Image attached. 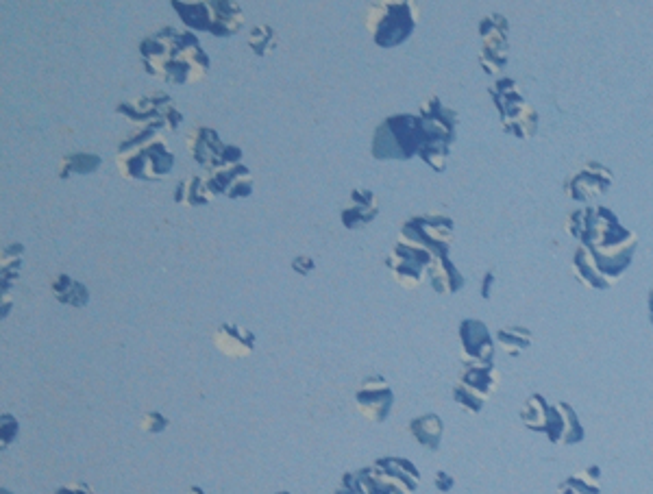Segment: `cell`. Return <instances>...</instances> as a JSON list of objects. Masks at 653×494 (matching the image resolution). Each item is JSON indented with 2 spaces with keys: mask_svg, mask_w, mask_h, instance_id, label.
I'll use <instances>...</instances> for the list:
<instances>
[{
  "mask_svg": "<svg viewBox=\"0 0 653 494\" xmlns=\"http://www.w3.org/2000/svg\"><path fill=\"white\" fill-rule=\"evenodd\" d=\"M431 262H434V255L429 251L421 249V246L416 244L399 240L392 246V251L386 259V266L399 286L416 290L423 283Z\"/></svg>",
  "mask_w": 653,
  "mask_h": 494,
  "instance_id": "7c38bea8",
  "label": "cell"
},
{
  "mask_svg": "<svg viewBox=\"0 0 653 494\" xmlns=\"http://www.w3.org/2000/svg\"><path fill=\"white\" fill-rule=\"evenodd\" d=\"M116 114L125 116L127 120L135 122V125L149 127V125H162L166 131H179L183 114L175 101L164 92L155 94H144L133 98V101H125L116 107Z\"/></svg>",
  "mask_w": 653,
  "mask_h": 494,
  "instance_id": "ba28073f",
  "label": "cell"
},
{
  "mask_svg": "<svg viewBox=\"0 0 653 494\" xmlns=\"http://www.w3.org/2000/svg\"><path fill=\"white\" fill-rule=\"evenodd\" d=\"M418 116L425 127V144L418 157L434 172H445L451 146L458 138V114L451 107L442 105L438 96H429L427 101H423Z\"/></svg>",
  "mask_w": 653,
  "mask_h": 494,
  "instance_id": "5b68a950",
  "label": "cell"
},
{
  "mask_svg": "<svg viewBox=\"0 0 653 494\" xmlns=\"http://www.w3.org/2000/svg\"><path fill=\"white\" fill-rule=\"evenodd\" d=\"M18 431H20V423L14 414H3L0 416V447L7 449L9 444H14L18 438Z\"/></svg>",
  "mask_w": 653,
  "mask_h": 494,
  "instance_id": "e575fe53",
  "label": "cell"
},
{
  "mask_svg": "<svg viewBox=\"0 0 653 494\" xmlns=\"http://www.w3.org/2000/svg\"><path fill=\"white\" fill-rule=\"evenodd\" d=\"M614 183L612 172L599 164V162H586L582 170H577L564 183V194L569 196L571 201H593L597 196H603Z\"/></svg>",
  "mask_w": 653,
  "mask_h": 494,
  "instance_id": "2e32d148",
  "label": "cell"
},
{
  "mask_svg": "<svg viewBox=\"0 0 653 494\" xmlns=\"http://www.w3.org/2000/svg\"><path fill=\"white\" fill-rule=\"evenodd\" d=\"M214 344L227 357H246L255 351V333L242 325L225 323L214 333Z\"/></svg>",
  "mask_w": 653,
  "mask_h": 494,
  "instance_id": "ffe728a7",
  "label": "cell"
},
{
  "mask_svg": "<svg viewBox=\"0 0 653 494\" xmlns=\"http://www.w3.org/2000/svg\"><path fill=\"white\" fill-rule=\"evenodd\" d=\"M244 27V11L236 0H214V37H231Z\"/></svg>",
  "mask_w": 653,
  "mask_h": 494,
  "instance_id": "603a6c76",
  "label": "cell"
},
{
  "mask_svg": "<svg viewBox=\"0 0 653 494\" xmlns=\"http://www.w3.org/2000/svg\"><path fill=\"white\" fill-rule=\"evenodd\" d=\"M499 381L501 375L495 364H464L458 384L453 386V399L466 412L479 414L484 410V403L492 397V392L499 388Z\"/></svg>",
  "mask_w": 653,
  "mask_h": 494,
  "instance_id": "30bf717a",
  "label": "cell"
},
{
  "mask_svg": "<svg viewBox=\"0 0 653 494\" xmlns=\"http://www.w3.org/2000/svg\"><path fill=\"white\" fill-rule=\"evenodd\" d=\"M549 412H551V405L545 401V397H542V394H532L523 405L521 421L527 429L545 434L549 423Z\"/></svg>",
  "mask_w": 653,
  "mask_h": 494,
  "instance_id": "f546056e",
  "label": "cell"
},
{
  "mask_svg": "<svg viewBox=\"0 0 653 494\" xmlns=\"http://www.w3.org/2000/svg\"><path fill=\"white\" fill-rule=\"evenodd\" d=\"M181 22L194 31H212L214 24V0H172Z\"/></svg>",
  "mask_w": 653,
  "mask_h": 494,
  "instance_id": "44dd1931",
  "label": "cell"
},
{
  "mask_svg": "<svg viewBox=\"0 0 653 494\" xmlns=\"http://www.w3.org/2000/svg\"><path fill=\"white\" fill-rule=\"evenodd\" d=\"M357 410L371 423H384L392 412L394 392L386 377L371 375L362 381V386L355 392Z\"/></svg>",
  "mask_w": 653,
  "mask_h": 494,
  "instance_id": "9a60e30c",
  "label": "cell"
},
{
  "mask_svg": "<svg viewBox=\"0 0 653 494\" xmlns=\"http://www.w3.org/2000/svg\"><path fill=\"white\" fill-rule=\"evenodd\" d=\"M214 199V194L209 192L205 177L192 175L188 179L179 181L177 190H175V203L186 205V207H203L209 205Z\"/></svg>",
  "mask_w": 653,
  "mask_h": 494,
  "instance_id": "484cf974",
  "label": "cell"
},
{
  "mask_svg": "<svg viewBox=\"0 0 653 494\" xmlns=\"http://www.w3.org/2000/svg\"><path fill=\"white\" fill-rule=\"evenodd\" d=\"M22 259H24V246L22 244L5 246L3 264H0V268H3V273H0V277H3V296H7V292H11L16 279L20 277Z\"/></svg>",
  "mask_w": 653,
  "mask_h": 494,
  "instance_id": "4dcf8cb0",
  "label": "cell"
},
{
  "mask_svg": "<svg viewBox=\"0 0 653 494\" xmlns=\"http://www.w3.org/2000/svg\"><path fill=\"white\" fill-rule=\"evenodd\" d=\"M103 159L96 153H70L59 164V179H70L75 175H92L98 168H101Z\"/></svg>",
  "mask_w": 653,
  "mask_h": 494,
  "instance_id": "f1b7e54d",
  "label": "cell"
},
{
  "mask_svg": "<svg viewBox=\"0 0 653 494\" xmlns=\"http://www.w3.org/2000/svg\"><path fill=\"white\" fill-rule=\"evenodd\" d=\"M51 290L55 294V299L64 305L85 307L90 303V290L85 288V283L75 281L68 275H59L57 279H53Z\"/></svg>",
  "mask_w": 653,
  "mask_h": 494,
  "instance_id": "4316f807",
  "label": "cell"
},
{
  "mask_svg": "<svg viewBox=\"0 0 653 494\" xmlns=\"http://www.w3.org/2000/svg\"><path fill=\"white\" fill-rule=\"evenodd\" d=\"M573 273L579 281L584 283V286L593 288V290H610L612 288L610 283L601 277L593 255H590V251L584 244H579L575 255H573Z\"/></svg>",
  "mask_w": 653,
  "mask_h": 494,
  "instance_id": "d4e9b609",
  "label": "cell"
},
{
  "mask_svg": "<svg viewBox=\"0 0 653 494\" xmlns=\"http://www.w3.org/2000/svg\"><path fill=\"white\" fill-rule=\"evenodd\" d=\"M186 146L194 162L207 170L242 164V148L225 144L212 127H194L186 135Z\"/></svg>",
  "mask_w": 653,
  "mask_h": 494,
  "instance_id": "8fae6325",
  "label": "cell"
},
{
  "mask_svg": "<svg viewBox=\"0 0 653 494\" xmlns=\"http://www.w3.org/2000/svg\"><path fill=\"white\" fill-rule=\"evenodd\" d=\"M55 494H96V492L92 490V486L83 484V481H72V484L57 488Z\"/></svg>",
  "mask_w": 653,
  "mask_h": 494,
  "instance_id": "f35d334b",
  "label": "cell"
},
{
  "mask_svg": "<svg viewBox=\"0 0 653 494\" xmlns=\"http://www.w3.org/2000/svg\"><path fill=\"white\" fill-rule=\"evenodd\" d=\"M558 494H601V468L588 466L586 471L564 479L558 486Z\"/></svg>",
  "mask_w": 653,
  "mask_h": 494,
  "instance_id": "83f0119b",
  "label": "cell"
},
{
  "mask_svg": "<svg viewBox=\"0 0 653 494\" xmlns=\"http://www.w3.org/2000/svg\"><path fill=\"white\" fill-rule=\"evenodd\" d=\"M0 494H14V492H9L7 488H3V490H0Z\"/></svg>",
  "mask_w": 653,
  "mask_h": 494,
  "instance_id": "ee69618b",
  "label": "cell"
},
{
  "mask_svg": "<svg viewBox=\"0 0 653 494\" xmlns=\"http://www.w3.org/2000/svg\"><path fill=\"white\" fill-rule=\"evenodd\" d=\"M497 281V275H495V270H488L486 277H484V283H482V299H490V290H492V283Z\"/></svg>",
  "mask_w": 653,
  "mask_h": 494,
  "instance_id": "60d3db41",
  "label": "cell"
},
{
  "mask_svg": "<svg viewBox=\"0 0 653 494\" xmlns=\"http://www.w3.org/2000/svg\"><path fill=\"white\" fill-rule=\"evenodd\" d=\"M427 277L431 288H434L438 294H455L464 288V277L455 264H451L449 257H434L431 262Z\"/></svg>",
  "mask_w": 653,
  "mask_h": 494,
  "instance_id": "7402d4cb",
  "label": "cell"
},
{
  "mask_svg": "<svg viewBox=\"0 0 653 494\" xmlns=\"http://www.w3.org/2000/svg\"><path fill=\"white\" fill-rule=\"evenodd\" d=\"M170 425L168 418L162 414V412H149V414H144L142 416V431H146V434H162V431Z\"/></svg>",
  "mask_w": 653,
  "mask_h": 494,
  "instance_id": "d590c367",
  "label": "cell"
},
{
  "mask_svg": "<svg viewBox=\"0 0 653 494\" xmlns=\"http://www.w3.org/2000/svg\"><path fill=\"white\" fill-rule=\"evenodd\" d=\"M453 486H455V479L449 473H445V471L436 473V488L440 492H449Z\"/></svg>",
  "mask_w": 653,
  "mask_h": 494,
  "instance_id": "ab89813d",
  "label": "cell"
},
{
  "mask_svg": "<svg viewBox=\"0 0 653 494\" xmlns=\"http://www.w3.org/2000/svg\"><path fill=\"white\" fill-rule=\"evenodd\" d=\"M166 127L149 125L122 142L116 153L118 172L127 181H162L175 166V153L164 138Z\"/></svg>",
  "mask_w": 653,
  "mask_h": 494,
  "instance_id": "3957f363",
  "label": "cell"
},
{
  "mask_svg": "<svg viewBox=\"0 0 653 494\" xmlns=\"http://www.w3.org/2000/svg\"><path fill=\"white\" fill-rule=\"evenodd\" d=\"M314 268H316V264H314V259L310 255H299V257L292 259V270L297 275H301V277L310 275Z\"/></svg>",
  "mask_w": 653,
  "mask_h": 494,
  "instance_id": "8d00e7d4",
  "label": "cell"
},
{
  "mask_svg": "<svg viewBox=\"0 0 653 494\" xmlns=\"http://www.w3.org/2000/svg\"><path fill=\"white\" fill-rule=\"evenodd\" d=\"M410 434L421 447L436 451L442 442V434H445V425L438 414H423L410 423Z\"/></svg>",
  "mask_w": 653,
  "mask_h": 494,
  "instance_id": "cb8c5ba5",
  "label": "cell"
},
{
  "mask_svg": "<svg viewBox=\"0 0 653 494\" xmlns=\"http://www.w3.org/2000/svg\"><path fill=\"white\" fill-rule=\"evenodd\" d=\"M188 494H205V490H203L201 486H192V488L188 490Z\"/></svg>",
  "mask_w": 653,
  "mask_h": 494,
  "instance_id": "7bdbcfd3",
  "label": "cell"
},
{
  "mask_svg": "<svg viewBox=\"0 0 653 494\" xmlns=\"http://www.w3.org/2000/svg\"><path fill=\"white\" fill-rule=\"evenodd\" d=\"M566 231L593 255L601 277L610 286L630 268L638 236L625 229L608 207H584L566 218Z\"/></svg>",
  "mask_w": 653,
  "mask_h": 494,
  "instance_id": "6da1fadb",
  "label": "cell"
},
{
  "mask_svg": "<svg viewBox=\"0 0 653 494\" xmlns=\"http://www.w3.org/2000/svg\"><path fill=\"white\" fill-rule=\"evenodd\" d=\"M453 220L442 214H425L412 216L408 222H403L399 240L421 246L434 257H449V249L453 244Z\"/></svg>",
  "mask_w": 653,
  "mask_h": 494,
  "instance_id": "9c48e42d",
  "label": "cell"
},
{
  "mask_svg": "<svg viewBox=\"0 0 653 494\" xmlns=\"http://www.w3.org/2000/svg\"><path fill=\"white\" fill-rule=\"evenodd\" d=\"M144 70L170 85L203 81L209 72V55L199 37L190 31L164 27L140 42Z\"/></svg>",
  "mask_w": 653,
  "mask_h": 494,
  "instance_id": "7a4b0ae2",
  "label": "cell"
},
{
  "mask_svg": "<svg viewBox=\"0 0 653 494\" xmlns=\"http://www.w3.org/2000/svg\"><path fill=\"white\" fill-rule=\"evenodd\" d=\"M349 201H351L349 207H344L340 214V222L349 231L371 225V222L379 216V201H377L375 192L366 190V188H355V190H351Z\"/></svg>",
  "mask_w": 653,
  "mask_h": 494,
  "instance_id": "d6986e66",
  "label": "cell"
},
{
  "mask_svg": "<svg viewBox=\"0 0 653 494\" xmlns=\"http://www.w3.org/2000/svg\"><path fill=\"white\" fill-rule=\"evenodd\" d=\"M371 468L384 494H414L421 484V473L410 460L381 458Z\"/></svg>",
  "mask_w": 653,
  "mask_h": 494,
  "instance_id": "5bb4252c",
  "label": "cell"
},
{
  "mask_svg": "<svg viewBox=\"0 0 653 494\" xmlns=\"http://www.w3.org/2000/svg\"><path fill=\"white\" fill-rule=\"evenodd\" d=\"M560 407V412L564 416V438H562V444H577V442H582L584 440V427L582 423H579V418L575 414L573 407L569 403H558Z\"/></svg>",
  "mask_w": 653,
  "mask_h": 494,
  "instance_id": "836d02e7",
  "label": "cell"
},
{
  "mask_svg": "<svg viewBox=\"0 0 653 494\" xmlns=\"http://www.w3.org/2000/svg\"><path fill=\"white\" fill-rule=\"evenodd\" d=\"M532 340V331L525 327H503L497 331L499 347L508 355H521L532 344Z\"/></svg>",
  "mask_w": 653,
  "mask_h": 494,
  "instance_id": "1f68e13d",
  "label": "cell"
},
{
  "mask_svg": "<svg viewBox=\"0 0 653 494\" xmlns=\"http://www.w3.org/2000/svg\"><path fill=\"white\" fill-rule=\"evenodd\" d=\"M488 94L499 111L505 133L521 140L534 138L538 131V111L525 101L519 83L510 77H501L490 85Z\"/></svg>",
  "mask_w": 653,
  "mask_h": 494,
  "instance_id": "52a82bcc",
  "label": "cell"
},
{
  "mask_svg": "<svg viewBox=\"0 0 653 494\" xmlns=\"http://www.w3.org/2000/svg\"><path fill=\"white\" fill-rule=\"evenodd\" d=\"M205 181L214 196H227L231 201L249 199L253 194V175L244 164L209 170Z\"/></svg>",
  "mask_w": 653,
  "mask_h": 494,
  "instance_id": "e0dca14e",
  "label": "cell"
},
{
  "mask_svg": "<svg viewBox=\"0 0 653 494\" xmlns=\"http://www.w3.org/2000/svg\"><path fill=\"white\" fill-rule=\"evenodd\" d=\"M425 144V127L418 114H394L381 120L375 133L371 153L379 162H408L421 153Z\"/></svg>",
  "mask_w": 653,
  "mask_h": 494,
  "instance_id": "277c9868",
  "label": "cell"
},
{
  "mask_svg": "<svg viewBox=\"0 0 653 494\" xmlns=\"http://www.w3.org/2000/svg\"><path fill=\"white\" fill-rule=\"evenodd\" d=\"M508 35L510 22L501 14H490L479 22V37H482L479 64L490 77H497L508 66Z\"/></svg>",
  "mask_w": 653,
  "mask_h": 494,
  "instance_id": "4fadbf2b",
  "label": "cell"
},
{
  "mask_svg": "<svg viewBox=\"0 0 653 494\" xmlns=\"http://www.w3.org/2000/svg\"><path fill=\"white\" fill-rule=\"evenodd\" d=\"M279 46V35L273 27L268 24H260V27H253L249 31V48L257 57H266L270 53H275Z\"/></svg>",
  "mask_w": 653,
  "mask_h": 494,
  "instance_id": "d6a6232c",
  "label": "cell"
},
{
  "mask_svg": "<svg viewBox=\"0 0 653 494\" xmlns=\"http://www.w3.org/2000/svg\"><path fill=\"white\" fill-rule=\"evenodd\" d=\"M336 494H362L360 484H357V475L355 473H344Z\"/></svg>",
  "mask_w": 653,
  "mask_h": 494,
  "instance_id": "74e56055",
  "label": "cell"
},
{
  "mask_svg": "<svg viewBox=\"0 0 653 494\" xmlns=\"http://www.w3.org/2000/svg\"><path fill=\"white\" fill-rule=\"evenodd\" d=\"M277 494H290V492H277Z\"/></svg>",
  "mask_w": 653,
  "mask_h": 494,
  "instance_id": "f6af8a7d",
  "label": "cell"
},
{
  "mask_svg": "<svg viewBox=\"0 0 653 494\" xmlns=\"http://www.w3.org/2000/svg\"><path fill=\"white\" fill-rule=\"evenodd\" d=\"M649 320H651V325H653V288L649 290Z\"/></svg>",
  "mask_w": 653,
  "mask_h": 494,
  "instance_id": "b9f144b4",
  "label": "cell"
},
{
  "mask_svg": "<svg viewBox=\"0 0 653 494\" xmlns=\"http://www.w3.org/2000/svg\"><path fill=\"white\" fill-rule=\"evenodd\" d=\"M460 342L466 364H492L495 360V342H492L490 331L482 320H462Z\"/></svg>",
  "mask_w": 653,
  "mask_h": 494,
  "instance_id": "ac0fdd59",
  "label": "cell"
},
{
  "mask_svg": "<svg viewBox=\"0 0 653 494\" xmlns=\"http://www.w3.org/2000/svg\"><path fill=\"white\" fill-rule=\"evenodd\" d=\"M421 9L412 0H384L368 7L366 29L379 48H397L412 37Z\"/></svg>",
  "mask_w": 653,
  "mask_h": 494,
  "instance_id": "8992f818",
  "label": "cell"
}]
</instances>
